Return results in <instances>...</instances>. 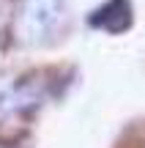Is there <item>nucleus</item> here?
<instances>
[{
  "label": "nucleus",
  "instance_id": "1",
  "mask_svg": "<svg viewBox=\"0 0 145 148\" xmlns=\"http://www.w3.org/2000/svg\"><path fill=\"white\" fill-rule=\"evenodd\" d=\"M66 3L69 0H19L14 22L16 41L25 47L47 44L66 19Z\"/></svg>",
  "mask_w": 145,
  "mask_h": 148
},
{
  "label": "nucleus",
  "instance_id": "2",
  "mask_svg": "<svg viewBox=\"0 0 145 148\" xmlns=\"http://www.w3.org/2000/svg\"><path fill=\"white\" fill-rule=\"evenodd\" d=\"M44 74H30V77H11L0 71V123L16 112H27L38 107L47 96V82Z\"/></svg>",
  "mask_w": 145,
  "mask_h": 148
},
{
  "label": "nucleus",
  "instance_id": "3",
  "mask_svg": "<svg viewBox=\"0 0 145 148\" xmlns=\"http://www.w3.org/2000/svg\"><path fill=\"white\" fill-rule=\"evenodd\" d=\"M134 22V8H131V0H104L99 8H93L88 14V25L96 27L104 33H126Z\"/></svg>",
  "mask_w": 145,
  "mask_h": 148
},
{
  "label": "nucleus",
  "instance_id": "4",
  "mask_svg": "<svg viewBox=\"0 0 145 148\" xmlns=\"http://www.w3.org/2000/svg\"><path fill=\"white\" fill-rule=\"evenodd\" d=\"M0 148H8V145H0Z\"/></svg>",
  "mask_w": 145,
  "mask_h": 148
}]
</instances>
